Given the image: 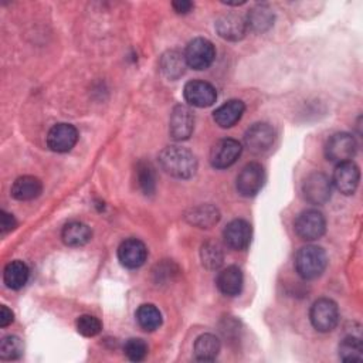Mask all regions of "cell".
<instances>
[{"label":"cell","mask_w":363,"mask_h":363,"mask_svg":"<svg viewBox=\"0 0 363 363\" xmlns=\"http://www.w3.org/2000/svg\"><path fill=\"white\" fill-rule=\"evenodd\" d=\"M245 105L241 99H230L213 112V118L220 128L234 126L242 116Z\"/></svg>","instance_id":"obj_19"},{"label":"cell","mask_w":363,"mask_h":363,"mask_svg":"<svg viewBox=\"0 0 363 363\" xmlns=\"http://www.w3.org/2000/svg\"><path fill=\"white\" fill-rule=\"evenodd\" d=\"M357 143L350 133L339 132L332 135L325 145V156L333 163H343L352 160L356 155Z\"/></svg>","instance_id":"obj_6"},{"label":"cell","mask_w":363,"mask_h":363,"mask_svg":"<svg viewBox=\"0 0 363 363\" xmlns=\"http://www.w3.org/2000/svg\"><path fill=\"white\" fill-rule=\"evenodd\" d=\"M294 228L301 240L313 241L320 238L325 234L326 220L323 214L315 208L303 210L295 218Z\"/></svg>","instance_id":"obj_4"},{"label":"cell","mask_w":363,"mask_h":363,"mask_svg":"<svg viewBox=\"0 0 363 363\" xmlns=\"http://www.w3.org/2000/svg\"><path fill=\"white\" fill-rule=\"evenodd\" d=\"M13 320H14L13 312H11L6 305H1V308H0V326H1V328H6V326H9Z\"/></svg>","instance_id":"obj_36"},{"label":"cell","mask_w":363,"mask_h":363,"mask_svg":"<svg viewBox=\"0 0 363 363\" xmlns=\"http://www.w3.org/2000/svg\"><path fill=\"white\" fill-rule=\"evenodd\" d=\"M339 357L343 362H360L363 359V345L357 336H346L339 343Z\"/></svg>","instance_id":"obj_28"},{"label":"cell","mask_w":363,"mask_h":363,"mask_svg":"<svg viewBox=\"0 0 363 363\" xmlns=\"http://www.w3.org/2000/svg\"><path fill=\"white\" fill-rule=\"evenodd\" d=\"M360 170L352 160L339 163L333 172L332 183L343 194H353L359 186Z\"/></svg>","instance_id":"obj_15"},{"label":"cell","mask_w":363,"mask_h":363,"mask_svg":"<svg viewBox=\"0 0 363 363\" xmlns=\"http://www.w3.org/2000/svg\"><path fill=\"white\" fill-rule=\"evenodd\" d=\"M160 167L170 176L177 179H189L197 170V159L186 147L166 146L159 153Z\"/></svg>","instance_id":"obj_1"},{"label":"cell","mask_w":363,"mask_h":363,"mask_svg":"<svg viewBox=\"0 0 363 363\" xmlns=\"http://www.w3.org/2000/svg\"><path fill=\"white\" fill-rule=\"evenodd\" d=\"M201 264L208 269H217L223 264V251L221 248L214 242H206L201 245L200 251Z\"/></svg>","instance_id":"obj_30"},{"label":"cell","mask_w":363,"mask_h":363,"mask_svg":"<svg viewBox=\"0 0 363 363\" xmlns=\"http://www.w3.org/2000/svg\"><path fill=\"white\" fill-rule=\"evenodd\" d=\"M172 7L177 14H187L193 9V3L189 0H176L172 3Z\"/></svg>","instance_id":"obj_35"},{"label":"cell","mask_w":363,"mask_h":363,"mask_svg":"<svg viewBox=\"0 0 363 363\" xmlns=\"http://www.w3.org/2000/svg\"><path fill=\"white\" fill-rule=\"evenodd\" d=\"M194 129L193 111L186 105H176L170 113L169 133L174 140H186Z\"/></svg>","instance_id":"obj_11"},{"label":"cell","mask_w":363,"mask_h":363,"mask_svg":"<svg viewBox=\"0 0 363 363\" xmlns=\"http://www.w3.org/2000/svg\"><path fill=\"white\" fill-rule=\"evenodd\" d=\"M328 265V257L322 247L305 245L295 255V269L303 279H315L323 274Z\"/></svg>","instance_id":"obj_2"},{"label":"cell","mask_w":363,"mask_h":363,"mask_svg":"<svg viewBox=\"0 0 363 363\" xmlns=\"http://www.w3.org/2000/svg\"><path fill=\"white\" fill-rule=\"evenodd\" d=\"M247 21L240 14H224L217 18L216 21V30L218 35L224 40L230 41H238L241 40L247 33Z\"/></svg>","instance_id":"obj_17"},{"label":"cell","mask_w":363,"mask_h":363,"mask_svg":"<svg viewBox=\"0 0 363 363\" xmlns=\"http://www.w3.org/2000/svg\"><path fill=\"white\" fill-rule=\"evenodd\" d=\"M302 193L308 203L313 206L325 204L332 194V180L325 173L313 172L305 177Z\"/></svg>","instance_id":"obj_7"},{"label":"cell","mask_w":363,"mask_h":363,"mask_svg":"<svg viewBox=\"0 0 363 363\" xmlns=\"http://www.w3.org/2000/svg\"><path fill=\"white\" fill-rule=\"evenodd\" d=\"M247 27L257 33L267 31L274 24V13L269 6L267 4H257L254 6L245 18Z\"/></svg>","instance_id":"obj_25"},{"label":"cell","mask_w":363,"mask_h":363,"mask_svg":"<svg viewBox=\"0 0 363 363\" xmlns=\"http://www.w3.org/2000/svg\"><path fill=\"white\" fill-rule=\"evenodd\" d=\"M92 237L91 228L81 221H69L62 227L61 238L69 247H82Z\"/></svg>","instance_id":"obj_21"},{"label":"cell","mask_w":363,"mask_h":363,"mask_svg":"<svg viewBox=\"0 0 363 363\" xmlns=\"http://www.w3.org/2000/svg\"><path fill=\"white\" fill-rule=\"evenodd\" d=\"M123 353L125 356L132 362H140L147 354V345L143 339L139 337H130L123 345Z\"/></svg>","instance_id":"obj_32"},{"label":"cell","mask_w":363,"mask_h":363,"mask_svg":"<svg viewBox=\"0 0 363 363\" xmlns=\"http://www.w3.org/2000/svg\"><path fill=\"white\" fill-rule=\"evenodd\" d=\"M186 65L184 54H180L179 51H167L160 60V68L163 74L170 79L179 78L184 72Z\"/></svg>","instance_id":"obj_27"},{"label":"cell","mask_w":363,"mask_h":363,"mask_svg":"<svg viewBox=\"0 0 363 363\" xmlns=\"http://www.w3.org/2000/svg\"><path fill=\"white\" fill-rule=\"evenodd\" d=\"M75 325H77L78 333H81L85 337L96 336L101 332V329H102L101 320L96 316H94V315H81L77 319Z\"/></svg>","instance_id":"obj_33"},{"label":"cell","mask_w":363,"mask_h":363,"mask_svg":"<svg viewBox=\"0 0 363 363\" xmlns=\"http://www.w3.org/2000/svg\"><path fill=\"white\" fill-rule=\"evenodd\" d=\"M147 258L146 245L138 238H128L121 242L118 247V259L119 262L129 269L139 268L145 264Z\"/></svg>","instance_id":"obj_14"},{"label":"cell","mask_w":363,"mask_h":363,"mask_svg":"<svg viewBox=\"0 0 363 363\" xmlns=\"http://www.w3.org/2000/svg\"><path fill=\"white\" fill-rule=\"evenodd\" d=\"M309 319L318 332H330L339 322V308L335 301L329 298H320L311 306Z\"/></svg>","instance_id":"obj_3"},{"label":"cell","mask_w":363,"mask_h":363,"mask_svg":"<svg viewBox=\"0 0 363 363\" xmlns=\"http://www.w3.org/2000/svg\"><path fill=\"white\" fill-rule=\"evenodd\" d=\"M78 142V130L71 123H57L47 133V146L57 153L69 152Z\"/></svg>","instance_id":"obj_12"},{"label":"cell","mask_w":363,"mask_h":363,"mask_svg":"<svg viewBox=\"0 0 363 363\" xmlns=\"http://www.w3.org/2000/svg\"><path fill=\"white\" fill-rule=\"evenodd\" d=\"M265 182V172L264 167L257 163L251 162L242 167V170L237 176V190L244 197H252L255 196Z\"/></svg>","instance_id":"obj_9"},{"label":"cell","mask_w":363,"mask_h":363,"mask_svg":"<svg viewBox=\"0 0 363 363\" xmlns=\"http://www.w3.org/2000/svg\"><path fill=\"white\" fill-rule=\"evenodd\" d=\"M216 57L214 45L210 40L199 37L191 40L184 50L186 64L193 69H206L208 68Z\"/></svg>","instance_id":"obj_5"},{"label":"cell","mask_w":363,"mask_h":363,"mask_svg":"<svg viewBox=\"0 0 363 363\" xmlns=\"http://www.w3.org/2000/svg\"><path fill=\"white\" fill-rule=\"evenodd\" d=\"M28 277H30V269L26 265V262L20 259L9 262L3 271V281L6 286L10 289L23 288L27 284Z\"/></svg>","instance_id":"obj_24"},{"label":"cell","mask_w":363,"mask_h":363,"mask_svg":"<svg viewBox=\"0 0 363 363\" xmlns=\"http://www.w3.org/2000/svg\"><path fill=\"white\" fill-rule=\"evenodd\" d=\"M41 191H43V183L38 177H34V176L17 177L10 190L11 196L20 201L37 199L41 194Z\"/></svg>","instance_id":"obj_20"},{"label":"cell","mask_w":363,"mask_h":363,"mask_svg":"<svg viewBox=\"0 0 363 363\" xmlns=\"http://www.w3.org/2000/svg\"><path fill=\"white\" fill-rule=\"evenodd\" d=\"M136 182L143 194L149 196L155 193L156 189V174L155 169L147 162H139L136 166Z\"/></svg>","instance_id":"obj_29"},{"label":"cell","mask_w":363,"mask_h":363,"mask_svg":"<svg viewBox=\"0 0 363 363\" xmlns=\"http://www.w3.org/2000/svg\"><path fill=\"white\" fill-rule=\"evenodd\" d=\"M220 347L221 345L217 336L211 333H203L194 340V357L200 362H211L218 356Z\"/></svg>","instance_id":"obj_22"},{"label":"cell","mask_w":363,"mask_h":363,"mask_svg":"<svg viewBox=\"0 0 363 363\" xmlns=\"http://www.w3.org/2000/svg\"><path fill=\"white\" fill-rule=\"evenodd\" d=\"M16 227H17V221H16L14 216L1 210L0 211V231H1V234L13 231Z\"/></svg>","instance_id":"obj_34"},{"label":"cell","mask_w":363,"mask_h":363,"mask_svg":"<svg viewBox=\"0 0 363 363\" xmlns=\"http://www.w3.org/2000/svg\"><path fill=\"white\" fill-rule=\"evenodd\" d=\"M184 217L193 225H197L200 228H210L218 221L220 213L211 204H200L197 207L190 208Z\"/></svg>","instance_id":"obj_23"},{"label":"cell","mask_w":363,"mask_h":363,"mask_svg":"<svg viewBox=\"0 0 363 363\" xmlns=\"http://www.w3.org/2000/svg\"><path fill=\"white\" fill-rule=\"evenodd\" d=\"M183 96L187 104L197 108H207L211 106L217 99L216 88L200 79L189 81L183 88Z\"/></svg>","instance_id":"obj_13"},{"label":"cell","mask_w":363,"mask_h":363,"mask_svg":"<svg viewBox=\"0 0 363 363\" xmlns=\"http://www.w3.org/2000/svg\"><path fill=\"white\" fill-rule=\"evenodd\" d=\"M275 140V130L269 123L258 122L247 129L244 145L252 153H264L271 149Z\"/></svg>","instance_id":"obj_10"},{"label":"cell","mask_w":363,"mask_h":363,"mask_svg":"<svg viewBox=\"0 0 363 363\" xmlns=\"http://www.w3.org/2000/svg\"><path fill=\"white\" fill-rule=\"evenodd\" d=\"M242 152V146L238 140L225 138L217 140L210 149V163L216 169H227L237 162Z\"/></svg>","instance_id":"obj_8"},{"label":"cell","mask_w":363,"mask_h":363,"mask_svg":"<svg viewBox=\"0 0 363 363\" xmlns=\"http://www.w3.org/2000/svg\"><path fill=\"white\" fill-rule=\"evenodd\" d=\"M135 316H136L138 325L143 330H146V332H153V330H156L162 325V313L152 303L140 305L138 308Z\"/></svg>","instance_id":"obj_26"},{"label":"cell","mask_w":363,"mask_h":363,"mask_svg":"<svg viewBox=\"0 0 363 363\" xmlns=\"http://www.w3.org/2000/svg\"><path fill=\"white\" fill-rule=\"evenodd\" d=\"M251 235H252L251 225L248 221H245L242 218H235V220L230 221L223 231L224 242L230 248L237 250V251L245 250L250 245Z\"/></svg>","instance_id":"obj_16"},{"label":"cell","mask_w":363,"mask_h":363,"mask_svg":"<svg viewBox=\"0 0 363 363\" xmlns=\"http://www.w3.org/2000/svg\"><path fill=\"white\" fill-rule=\"evenodd\" d=\"M242 272L238 267L230 265L221 269L216 278V285L218 291L225 296H237L242 291Z\"/></svg>","instance_id":"obj_18"},{"label":"cell","mask_w":363,"mask_h":363,"mask_svg":"<svg viewBox=\"0 0 363 363\" xmlns=\"http://www.w3.org/2000/svg\"><path fill=\"white\" fill-rule=\"evenodd\" d=\"M23 354V343L17 336H4L0 342V357L3 360H14Z\"/></svg>","instance_id":"obj_31"}]
</instances>
